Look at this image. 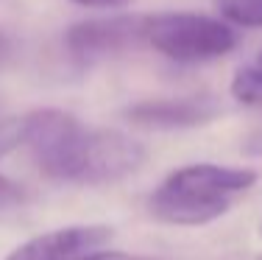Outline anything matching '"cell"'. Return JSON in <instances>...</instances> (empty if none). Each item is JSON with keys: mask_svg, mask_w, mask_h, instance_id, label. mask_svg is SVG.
Wrapping results in <instances>:
<instances>
[{"mask_svg": "<svg viewBox=\"0 0 262 260\" xmlns=\"http://www.w3.org/2000/svg\"><path fill=\"white\" fill-rule=\"evenodd\" d=\"M257 260H262V255H259V257H257Z\"/></svg>", "mask_w": 262, "mask_h": 260, "instance_id": "obj_18", "label": "cell"}, {"mask_svg": "<svg viewBox=\"0 0 262 260\" xmlns=\"http://www.w3.org/2000/svg\"><path fill=\"white\" fill-rule=\"evenodd\" d=\"M78 260H159V257L134 255V252H117V249H101V252H92V255H84Z\"/></svg>", "mask_w": 262, "mask_h": 260, "instance_id": "obj_13", "label": "cell"}, {"mask_svg": "<svg viewBox=\"0 0 262 260\" xmlns=\"http://www.w3.org/2000/svg\"><path fill=\"white\" fill-rule=\"evenodd\" d=\"M23 117H26L23 146H28L39 171L56 182H76L81 151H84V140L90 129L81 126V121L70 112L53 107L34 109Z\"/></svg>", "mask_w": 262, "mask_h": 260, "instance_id": "obj_2", "label": "cell"}, {"mask_svg": "<svg viewBox=\"0 0 262 260\" xmlns=\"http://www.w3.org/2000/svg\"><path fill=\"white\" fill-rule=\"evenodd\" d=\"M254 62H257V65H262V51H259V56H257V59H254Z\"/></svg>", "mask_w": 262, "mask_h": 260, "instance_id": "obj_16", "label": "cell"}, {"mask_svg": "<svg viewBox=\"0 0 262 260\" xmlns=\"http://www.w3.org/2000/svg\"><path fill=\"white\" fill-rule=\"evenodd\" d=\"M165 182L173 185V188L209 196V199L232 202L234 193H243L257 182V173L251 168H223V165H212V163H195L173 171Z\"/></svg>", "mask_w": 262, "mask_h": 260, "instance_id": "obj_8", "label": "cell"}, {"mask_svg": "<svg viewBox=\"0 0 262 260\" xmlns=\"http://www.w3.org/2000/svg\"><path fill=\"white\" fill-rule=\"evenodd\" d=\"M23 199H26V190H23V185L0 173V207H11V204H20Z\"/></svg>", "mask_w": 262, "mask_h": 260, "instance_id": "obj_12", "label": "cell"}, {"mask_svg": "<svg viewBox=\"0 0 262 260\" xmlns=\"http://www.w3.org/2000/svg\"><path fill=\"white\" fill-rule=\"evenodd\" d=\"M148 207L165 224L198 227V224H209V221L221 218L223 213H229L232 202L229 199H209V196L182 190V188H173V185L162 182L151 193Z\"/></svg>", "mask_w": 262, "mask_h": 260, "instance_id": "obj_7", "label": "cell"}, {"mask_svg": "<svg viewBox=\"0 0 262 260\" xmlns=\"http://www.w3.org/2000/svg\"><path fill=\"white\" fill-rule=\"evenodd\" d=\"M64 42L70 53L78 59H98L106 53L123 51V48H131L137 42H145V14L81 20L67 28Z\"/></svg>", "mask_w": 262, "mask_h": 260, "instance_id": "obj_4", "label": "cell"}, {"mask_svg": "<svg viewBox=\"0 0 262 260\" xmlns=\"http://www.w3.org/2000/svg\"><path fill=\"white\" fill-rule=\"evenodd\" d=\"M232 95H234V101L248 104V107L262 104V65L254 62V65H246L234 73Z\"/></svg>", "mask_w": 262, "mask_h": 260, "instance_id": "obj_10", "label": "cell"}, {"mask_svg": "<svg viewBox=\"0 0 262 260\" xmlns=\"http://www.w3.org/2000/svg\"><path fill=\"white\" fill-rule=\"evenodd\" d=\"M23 137H26V117L0 115V159L11 154L17 146H23Z\"/></svg>", "mask_w": 262, "mask_h": 260, "instance_id": "obj_11", "label": "cell"}, {"mask_svg": "<svg viewBox=\"0 0 262 260\" xmlns=\"http://www.w3.org/2000/svg\"><path fill=\"white\" fill-rule=\"evenodd\" d=\"M76 6H84V9H120V6L131 3V0H70Z\"/></svg>", "mask_w": 262, "mask_h": 260, "instance_id": "obj_14", "label": "cell"}, {"mask_svg": "<svg viewBox=\"0 0 262 260\" xmlns=\"http://www.w3.org/2000/svg\"><path fill=\"white\" fill-rule=\"evenodd\" d=\"M6 53H9V39H6V34L0 31V62L6 59Z\"/></svg>", "mask_w": 262, "mask_h": 260, "instance_id": "obj_15", "label": "cell"}, {"mask_svg": "<svg viewBox=\"0 0 262 260\" xmlns=\"http://www.w3.org/2000/svg\"><path fill=\"white\" fill-rule=\"evenodd\" d=\"M221 104L215 95H184V98H154L126 109L131 123L151 129H192L215 121Z\"/></svg>", "mask_w": 262, "mask_h": 260, "instance_id": "obj_6", "label": "cell"}, {"mask_svg": "<svg viewBox=\"0 0 262 260\" xmlns=\"http://www.w3.org/2000/svg\"><path fill=\"white\" fill-rule=\"evenodd\" d=\"M112 238L115 230L106 224H73L26 241L6 260H78L106 249Z\"/></svg>", "mask_w": 262, "mask_h": 260, "instance_id": "obj_5", "label": "cell"}, {"mask_svg": "<svg viewBox=\"0 0 262 260\" xmlns=\"http://www.w3.org/2000/svg\"><path fill=\"white\" fill-rule=\"evenodd\" d=\"M259 235H262V224H259Z\"/></svg>", "mask_w": 262, "mask_h": 260, "instance_id": "obj_17", "label": "cell"}, {"mask_svg": "<svg viewBox=\"0 0 262 260\" xmlns=\"http://www.w3.org/2000/svg\"><path fill=\"white\" fill-rule=\"evenodd\" d=\"M145 163V146L117 129H90L78 163L76 185H112Z\"/></svg>", "mask_w": 262, "mask_h": 260, "instance_id": "obj_3", "label": "cell"}, {"mask_svg": "<svg viewBox=\"0 0 262 260\" xmlns=\"http://www.w3.org/2000/svg\"><path fill=\"white\" fill-rule=\"evenodd\" d=\"M145 42L173 62H207L237 48V31L229 23L195 11L145 14Z\"/></svg>", "mask_w": 262, "mask_h": 260, "instance_id": "obj_1", "label": "cell"}, {"mask_svg": "<svg viewBox=\"0 0 262 260\" xmlns=\"http://www.w3.org/2000/svg\"><path fill=\"white\" fill-rule=\"evenodd\" d=\"M223 23L240 28H262V0H215Z\"/></svg>", "mask_w": 262, "mask_h": 260, "instance_id": "obj_9", "label": "cell"}]
</instances>
